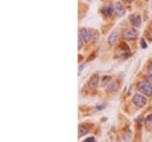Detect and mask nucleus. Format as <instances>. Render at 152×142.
<instances>
[{
	"label": "nucleus",
	"instance_id": "1",
	"mask_svg": "<svg viewBox=\"0 0 152 142\" xmlns=\"http://www.w3.org/2000/svg\"><path fill=\"white\" fill-rule=\"evenodd\" d=\"M81 38H82L85 42H94L97 38H99V32L94 30V29L82 27V29H81Z\"/></svg>",
	"mask_w": 152,
	"mask_h": 142
},
{
	"label": "nucleus",
	"instance_id": "2",
	"mask_svg": "<svg viewBox=\"0 0 152 142\" xmlns=\"http://www.w3.org/2000/svg\"><path fill=\"white\" fill-rule=\"evenodd\" d=\"M137 89L140 94L143 95H146V97H152V86L146 82V80H143V82H138L137 83Z\"/></svg>",
	"mask_w": 152,
	"mask_h": 142
},
{
	"label": "nucleus",
	"instance_id": "3",
	"mask_svg": "<svg viewBox=\"0 0 152 142\" xmlns=\"http://www.w3.org/2000/svg\"><path fill=\"white\" fill-rule=\"evenodd\" d=\"M132 104L137 106V108H146V106H148L146 95H143V94H134V97H132Z\"/></svg>",
	"mask_w": 152,
	"mask_h": 142
},
{
	"label": "nucleus",
	"instance_id": "4",
	"mask_svg": "<svg viewBox=\"0 0 152 142\" xmlns=\"http://www.w3.org/2000/svg\"><path fill=\"white\" fill-rule=\"evenodd\" d=\"M125 12H126V9H125V3L123 2H116V5H114V14H116V17H123L125 15Z\"/></svg>",
	"mask_w": 152,
	"mask_h": 142
},
{
	"label": "nucleus",
	"instance_id": "5",
	"mask_svg": "<svg viewBox=\"0 0 152 142\" xmlns=\"http://www.w3.org/2000/svg\"><path fill=\"white\" fill-rule=\"evenodd\" d=\"M99 80H101V79H99V74H93L91 79H90V80H88V83H87V88H88V89H91V91H94L96 88H97V85H99Z\"/></svg>",
	"mask_w": 152,
	"mask_h": 142
},
{
	"label": "nucleus",
	"instance_id": "6",
	"mask_svg": "<svg viewBox=\"0 0 152 142\" xmlns=\"http://www.w3.org/2000/svg\"><path fill=\"white\" fill-rule=\"evenodd\" d=\"M137 30L136 29H126L123 32V38L126 39V41H134V39H137Z\"/></svg>",
	"mask_w": 152,
	"mask_h": 142
},
{
	"label": "nucleus",
	"instance_id": "7",
	"mask_svg": "<svg viewBox=\"0 0 152 142\" xmlns=\"http://www.w3.org/2000/svg\"><path fill=\"white\" fill-rule=\"evenodd\" d=\"M129 23L134 26V27H140L141 24V17L138 14H131L129 15Z\"/></svg>",
	"mask_w": 152,
	"mask_h": 142
},
{
	"label": "nucleus",
	"instance_id": "8",
	"mask_svg": "<svg viewBox=\"0 0 152 142\" xmlns=\"http://www.w3.org/2000/svg\"><path fill=\"white\" fill-rule=\"evenodd\" d=\"M102 15L105 17V18H110V17L114 14V6H110V5H105L102 6V9H101Z\"/></svg>",
	"mask_w": 152,
	"mask_h": 142
},
{
	"label": "nucleus",
	"instance_id": "9",
	"mask_svg": "<svg viewBox=\"0 0 152 142\" xmlns=\"http://www.w3.org/2000/svg\"><path fill=\"white\" fill-rule=\"evenodd\" d=\"M117 41H119V30L116 29V30H113V32L110 33V37H108V44L113 47V46H116V44H117Z\"/></svg>",
	"mask_w": 152,
	"mask_h": 142
},
{
	"label": "nucleus",
	"instance_id": "10",
	"mask_svg": "<svg viewBox=\"0 0 152 142\" xmlns=\"http://www.w3.org/2000/svg\"><path fill=\"white\" fill-rule=\"evenodd\" d=\"M106 91H108L110 94H113V92H116L117 91V83H116L114 80H111L108 85H106Z\"/></svg>",
	"mask_w": 152,
	"mask_h": 142
},
{
	"label": "nucleus",
	"instance_id": "11",
	"mask_svg": "<svg viewBox=\"0 0 152 142\" xmlns=\"http://www.w3.org/2000/svg\"><path fill=\"white\" fill-rule=\"evenodd\" d=\"M91 129V126L90 124H82L81 127H79V136H84L85 133H88V130Z\"/></svg>",
	"mask_w": 152,
	"mask_h": 142
},
{
	"label": "nucleus",
	"instance_id": "12",
	"mask_svg": "<svg viewBox=\"0 0 152 142\" xmlns=\"http://www.w3.org/2000/svg\"><path fill=\"white\" fill-rule=\"evenodd\" d=\"M111 80H113L111 76H105V77H102V79H101V83H102V85H108Z\"/></svg>",
	"mask_w": 152,
	"mask_h": 142
},
{
	"label": "nucleus",
	"instance_id": "13",
	"mask_svg": "<svg viewBox=\"0 0 152 142\" xmlns=\"http://www.w3.org/2000/svg\"><path fill=\"white\" fill-rule=\"evenodd\" d=\"M84 42H85V41L79 37V38H78V49H82V47H84Z\"/></svg>",
	"mask_w": 152,
	"mask_h": 142
},
{
	"label": "nucleus",
	"instance_id": "14",
	"mask_svg": "<svg viewBox=\"0 0 152 142\" xmlns=\"http://www.w3.org/2000/svg\"><path fill=\"white\" fill-rule=\"evenodd\" d=\"M146 82H148V83H149V85L152 86V74H151V73H149V74L146 76Z\"/></svg>",
	"mask_w": 152,
	"mask_h": 142
},
{
	"label": "nucleus",
	"instance_id": "15",
	"mask_svg": "<svg viewBox=\"0 0 152 142\" xmlns=\"http://www.w3.org/2000/svg\"><path fill=\"white\" fill-rule=\"evenodd\" d=\"M85 65H87V62H84V64H82L81 67H79V70H78V74H81V73H82V71H84V68H85Z\"/></svg>",
	"mask_w": 152,
	"mask_h": 142
},
{
	"label": "nucleus",
	"instance_id": "16",
	"mask_svg": "<svg viewBox=\"0 0 152 142\" xmlns=\"http://www.w3.org/2000/svg\"><path fill=\"white\" fill-rule=\"evenodd\" d=\"M97 110H102V109H105V104H97V108H96Z\"/></svg>",
	"mask_w": 152,
	"mask_h": 142
},
{
	"label": "nucleus",
	"instance_id": "17",
	"mask_svg": "<svg viewBox=\"0 0 152 142\" xmlns=\"http://www.w3.org/2000/svg\"><path fill=\"white\" fill-rule=\"evenodd\" d=\"M84 142H96V139H94V138H87Z\"/></svg>",
	"mask_w": 152,
	"mask_h": 142
},
{
	"label": "nucleus",
	"instance_id": "18",
	"mask_svg": "<svg viewBox=\"0 0 152 142\" xmlns=\"http://www.w3.org/2000/svg\"><path fill=\"white\" fill-rule=\"evenodd\" d=\"M136 122H137V124H141V122H143V117H138V118L136 120Z\"/></svg>",
	"mask_w": 152,
	"mask_h": 142
},
{
	"label": "nucleus",
	"instance_id": "19",
	"mask_svg": "<svg viewBox=\"0 0 152 142\" xmlns=\"http://www.w3.org/2000/svg\"><path fill=\"white\" fill-rule=\"evenodd\" d=\"M148 46H146V41L145 39H141V49H146Z\"/></svg>",
	"mask_w": 152,
	"mask_h": 142
},
{
	"label": "nucleus",
	"instance_id": "20",
	"mask_svg": "<svg viewBox=\"0 0 152 142\" xmlns=\"http://www.w3.org/2000/svg\"><path fill=\"white\" fill-rule=\"evenodd\" d=\"M132 2H134V0H123V3H125V5H131Z\"/></svg>",
	"mask_w": 152,
	"mask_h": 142
},
{
	"label": "nucleus",
	"instance_id": "21",
	"mask_svg": "<svg viewBox=\"0 0 152 142\" xmlns=\"http://www.w3.org/2000/svg\"><path fill=\"white\" fill-rule=\"evenodd\" d=\"M151 120H152V113H151V115H148V118H146V121H148V122H149V121H151Z\"/></svg>",
	"mask_w": 152,
	"mask_h": 142
},
{
	"label": "nucleus",
	"instance_id": "22",
	"mask_svg": "<svg viewBox=\"0 0 152 142\" xmlns=\"http://www.w3.org/2000/svg\"><path fill=\"white\" fill-rule=\"evenodd\" d=\"M148 70H149V73L152 74V64H149V67H148Z\"/></svg>",
	"mask_w": 152,
	"mask_h": 142
}]
</instances>
